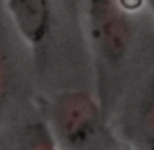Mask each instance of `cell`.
Segmentation results:
<instances>
[{"mask_svg": "<svg viewBox=\"0 0 154 150\" xmlns=\"http://www.w3.org/2000/svg\"><path fill=\"white\" fill-rule=\"evenodd\" d=\"M88 29L98 55L107 64H119L131 45V23L119 0H86Z\"/></svg>", "mask_w": 154, "mask_h": 150, "instance_id": "1", "label": "cell"}, {"mask_svg": "<svg viewBox=\"0 0 154 150\" xmlns=\"http://www.w3.org/2000/svg\"><path fill=\"white\" fill-rule=\"evenodd\" d=\"M148 2H150V6H152V8H154V0H148Z\"/></svg>", "mask_w": 154, "mask_h": 150, "instance_id": "6", "label": "cell"}, {"mask_svg": "<svg viewBox=\"0 0 154 150\" xmlns=\"http://www.w3.org/2000/svg\"><path fill=\"white\" fill-rule=\"evenodd\" d=\"M68 2H76V0H68Z\"/></svg>", "mask_w": 154, "mask_h": 150, "instance_id": "7", "label": "cell"}, {"mask_svg": "<svg viewBox=\"0 0 154 150\" xmlns=\"http://www.w3.org/2000/svg\"><path fill=\"white\" fill-rule=\"evenodd\" d=\"M6 6L23 41L33 49L43 47L51 31L49 0H6Z\"/></svg>", "mask_w": 154, "mask_h": 150, "instance_id": "3", "label": "cell"}, {"mask_svg": "<svg viewBox=\"0 0 154 150\" xmlns=\"http://www.w3.org/2000/svg\"><path fill=\"white\" fill-rule=\"evenodd\" d=\"M10 76H12L10 55H8L6 35H4V29L0 26V109H2L4 101L8 98V92H10Z\"/></svg>", "mask_w": 154, "mask_h": 150, "instance_id": "5", "label": "cell"}, {"mask_svg": "<svg viewBox=\"0 0 154 150\" xmlns=\"http://www.w3.org/2000/svg\"><path fill=\"white\" fill-rule=\"evenodd\" d=\"M139 129L143 133L144 140L150 142V146H154V86L152 90L144 96L143 103H140V111H139Z\"/></svg>", "mask_w": 154, "mask_h": 150, "instance_id": "4", "label": "cell"}, {"mask_svg": "<svg viewBox=\"0 0 154 150\" xmlns=\"http://www.w3.org/2000/svg\"><path fill=\"white\" fill-rule=\"evenodd\" d=\"M100 125V107L86 92H66L53 105L55 136L68 148H80L92 140Z\"/></svg>", "mask_w": 154, "mask_h": 150, "instance_id": "2", "label": "cell"}]
</instances>
